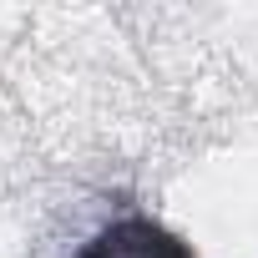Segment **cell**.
<instances>
[{
    "instance_id": "1",
    "label": "cell",
    "mask_w": 258,
    "mask_h": 258,
    "mask_svg": "<svg viewBox=\"0 0 258 258\" xmlns=\"http://www.w3.org/2000/svg\"><path fill=\"white\" fill-rule=\"evenodd\" d=\"M71 258H198V253L167 223H157L147 213H121V218L101 223Z\"/></svg>"
}]
</instances>
